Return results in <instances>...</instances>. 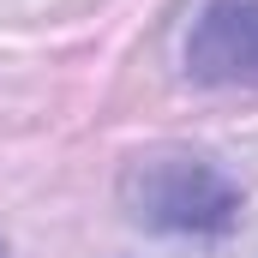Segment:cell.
<instances>
[{
	"mask_svg": "<svg viewBox=\"0 0 258 258\" xmlns=\"http://www.w3.org/2000/svg\"><path fill=\"white\" fill-rule=\"evenodd\" d=\"M132 204H138V222H156V228H180V234H216L234 222V192L228 180L192 162V156H156L132 174Z\"/></svg>",
	"mask_w": 258,
	"mask_h": 258,
	"instance_id": "obj_1",
	"label": "cell"
},
{
	"mask_svg": "<svg viewBox=\"0 0 258 258\" xmlns=\"http://www.w3.org/2000/svg\"><path fill=\"white\" fill-rule=\"evenodd\" d=\"M0 258H6V246H0Z\"/></svg>",
	"mask_w": 258,
	"mask_h": 258,
	"instance_id": "obj_3",
	"label": "cell"
},
{
	"mask_svg": "<svg viewBox=\"0 0 258 258\" xmlns=\"http://www.w3.org/2000/svg\"><path fill=\"white\" fill-rule=\"evenodd\" d=\"M186 66L198 84H258V0H210L192 24Z\"/></svg>",
	"mask_w": 258,
	"mask_h": 258,
	"instance_id": "obj_2",
	"label": "cell"
}]
</instances>
